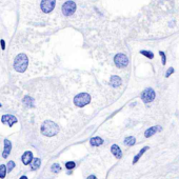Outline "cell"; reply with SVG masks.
Wrapping results in <instances>:
<instances>
[{
	"label": "cell",
	"mask_w": 179,
	"mask_h": 179,
	"mask_svg": "<svg viewBox=\"0 0 179 179\" xmlns=\"http://www.w3.org/2000/svg\"><path fill=\"white\" fill-rule=\"evenodd\" d=\"M90 143H91V145H93V146H100V145L103 144V139H102L101 137L96 136V137L91 138Z\"/></svg>",
	"instance_id": "14"
},
{
	"label": "cell",
	"mask_w": 179,
	"mask_h": 179,
	"mask_svg": "<svg viewBox=\"0 0 179 179\" xmlns=\"http://www.w3.org/2000/svg\"><path fill=\"white\" fill-rule=\"evenodd\" d=\"M12 151V143L9 139H4V149H3V154H2V157L3 158H8L10 153Z\"/></svg>",
	"instance_id": "11"
},
{
	"label": "cell",
	"mask_w": 179,
	"mask_h": 179,
	"mask_svg": "<svg viewBox=\"0 0 179 179\" xmlns=\"http://www.w3.org/2000/svg\"><path fill=\"white\" fill-rule=\"evenodd\" d=\"M76 11V3L74 1H66L63 5H62V13L65 16H71L72 14H74Z\"/></svg>",
	"instance_id": "6"
},
{
	"label": "cell",
	"mask_w": 179,
	"mask_h": 179,
	"mask_svg": "<svg viewBox=\"0 0 179 179\" xmlns=\"http://www.w3.org/2000/svg\"><path fill=\"white\" fill-rule=\"evenodd\" d=\"M147 150H149V146H144V147H142V149L139 151V153H138V154H137V155L134 157V159H133V163H134V164L138 162V160L140 159V157H141V156L144 154V153H145Z\"/></svg>",
	"instance_id": "16"
},
{
	"label": "cell",
	"mask_w": 179,
	"mask_h": 179,
	"mask_svg": "<svg viewBox=\"0 0 179 179\" xmlns=\"http://www.w3.org/2000/svg\"><path fill=\"white\" fill-rule=\"evenodd\" d=\"M29 65V58L25 54H19L14 60V69L19 73L25 72Z\"/></svg>",
	"instance_id": "2"
},
{
	"label": "cell",
	"mask_w": 179,
	"mask_h": 179,
	"mask_svg": "<svg viewBox=\"0 0 179 179\" xmlns=\"http://www.w3.org/2000/svg\"><path fill=\"white\" fill-rule=\"evenodd\" d=\"M22 102L25 107L28 108H33L34 107V99L31 96H24L22 99Z\"/></svg>",
	"instance_id": "15"
},
{
	"label": "cell",
	"mask_w": 179,
	"mask_h": 179,
	"mask_svg": "<svg viewBox=\"0 0 179 179\" xmlns=\"http://www.w3.org/2000/svg\"><path fill=\"white\" fill-rule=\"evenodd\" d=\"M21 160H22V163H23L24 165H29V164H31L32 161H33V153L30 152V151L25 152L24 154L22 155V157H21Z\"/></svg>",
	"instance_id": "10"
},
{
	"label": "cell",
	"mask_w": 179,
	"mask_h": 179,
	"mask_svg": "<svg viewBox=\"0 0 179 179\" xmlns=\"http://www.w3.org/2000/svg\"><path fill=\"white\" fill-rule=\"evenodd\" d=\"M87 179H97V177H96L95 175H90V176H89Z\"/></svg>",
	"instance_id": "27"
},
{
	"label": "cell",
	"mask_w": 179,
	"mask_h": 179,
	"mask_svg": "<svg viewBox=\"0 0 179 179\" xmlns=\"http://www.w3.org/2000/svg\"><path fill=\"white\" fill-rule=\"evenodd\" d=\"M140 54L144 55L149 59H153V58H154V54H153L152 52H150V51H140Z\"/></svg>",
	"instance_id": "21"
},
{
	"label": "cell",
	"mask_w": 179,
	"mask_h": 179,
	"mask_svg": "<svg viewBox=\"0 0 179 179\" xmlns=\"http://www.w3.org/2000/svg\"><path fill=\"white\" fill-rule=\"evenodd\" d=\"M0 108H1V103H0Z\"/></svg>",
	"instance_id": "29"
},
{
	"label": "cell",
	"mask_w": 179,
	"mask_h": 179,
	"mask_svg": "<svg viewBox=\"0 0 179 179\" xmlns=\"http://www.w3.org/2000/svg\"><path fill=\"white\" fill-rule=\"evenodd\" d=\"M91 102V96L88 93H80L74 97V103L78 108H83Z\"/></svg>",
	"instance_id": "3"
},
{
	"label": "cell",
	"mask_w": 179,
	"mask_h": 179,
	"mask_svg": "<svg viewBox=\"0 0 179 179\" xmlns=\"http://www.w3.org/2000/svg\"><path fill=\"white\" fill-rule=\"evenodd\" d=\"M114 62H115V65L119 69H123L125 66H127L129 64V59L127 57L124 55V54H117L115 57H114Z\"/></svg>",
	"instance_id": "5"
},
{
	"label": "cell",
	"mask_w": 179,
	"mask_h": 179,
	"mask_svg": "<svg viewBox=\"0 0 179 179\" xmlns=\"http://www.w3.org/2000/svg\"><path fill=\"white\" fill-rule=\"evenodd\" d=\"M156 97V93L152 88H146L142 93H141V99L144 103H150Z\"/></svg>",
	"instance_id": "4"
},
{
	"label": "cell",
	"mask_w": 179,
	"mask_h": 179,
	"mask_svg": "<svg viewBox=\"0 0 179 179\" xmlns=\"http://www.w3.org/2000/svg\"><path fill=\"white\" fill-rule=\"evenodd\" d=\"M159 54H160V56H161V59H162V64H163V65H165V63H166V58H165V55H164V53H163L162 51H161V52H160Z\"/></svg>",
	"instance_id": "24"
},
{
	"label": "cell",
	"mask_w": 179,
	"mask_h": 179,
	"mask_svg": "<svg viewBox=\"0 0 179 179\" xmlns=\"http://www.w3.org/2000/svg\"><path fill=\"white\" fill-rule=\"evenodd\" d=\"M110 83H111V85L113 88H119L121 85V83H122V80H121V78L119 77V76L114 75L110 79Z\"/></svg>",
	"instance_id": "12"
},
{
	"label": "cell",
	"mask_w": 179,
	"mask_h": 179,
	"mask_svg": "<svg viewBox=\"0 0 179 179\" xmlns=\"http://www.w3.org/2000/svg\"><path fill=\"white\" fill-rule=\"evenodd\" d=\"M173 73H174V69H173V67H170V69L166 71V73H165V77H166V78L170 77V76H171Z\"/></svg>",
	"instance_id": "25"
},
{
	"label": "cell",
	"mask_w": 179,
	"mask_h": 179,
	"mask_svg": "<svg viewBox=\"0 0 179 179\" xmlns=\"http://www.w3.org/2000/svg\"><path fill=\"white\" fill-rule=\"evenodd\" d=\"M0 43H1L2 50H4V48H5V43H4V40H1V41H0Z\"/></svg>",
	"instance_id": "26"
},
{
	"label": "cell",
	"mask_w": 179,
	"mask_h": 179,
	"mask_svg": "<svg viewBox=\"0 0 179 179\" xmlns=\"http://www.w3.org/2000/svg\"><path fill=\"white\" fill-rule=\"evenodd\" d=\"M162 130V127L160 125H155V126H152V127H149V129L144 132V136L146 138L149 137H152L153 135H155L157 132H160Z\"/></svg>",
	"instance_id": "9"
},
{
	"label": "cell",
	"mask_w": 179,
	"mask_h": 179,
	"mask_svg": "<svg viewBox=\"0 0 179 179\" xmlns=\"http://www.w3.org/2000/svg\"><path fill=\"white\" fill-rule=\"evenodd\" d=\"M59 133V126L52 120H45L41 125V134L46 137H52Z\"/></svg>",
	"instance_id": "1"
},
{
	"label": "cell",
	"mask_w": 179,
	"mask_h": 179,
	"mask_svg": "<svg viewBox=\"0 0 179 179\" xmlns=\"http://www.w3.org/2000/svg\"><path fill=\"white\" fill-rule=\"evenodd\" d=\"M7 175V166L4 164H1L0 165V178L3 179Z\"/></svg>",
	"instance_id": "20"
},
{
	"label": "cell",
	"mask_w": 179,
	"mask_h": 179,
	"mask_svg": "<svg viewBox=\"0 0 179 179\" xmlns=\"http://www.w3.org/2000/svg\"><path fill=\"white\" fill-rule=\"evenodd\" d=\"M111 152H112V154H113L117 159H120V158L122 157V152H121L120 147H119L117 144H113V145H112Z\"/></svg>",
	"instance_id": "13"
},
{
	"label": "cell",
	"mask_w": 179,
	"mask_h": 179,
	"mask_svg": "<svg viewBox=\"0 0 179 179\" xmlns=\"http://www.w3.org/2000/svg\"><path fill=\"white\" fill-rule=\"evenodd\" d=\"M1 121H2L3 124H7V125H9L10 127H12L15 123L18 122V119H17L16 116H14V115L5 114V115H3V116L1 117Z\"/></svg>",
	"instance_id": "8"
},
{
	"label": "cell",
	"mask_w": 179,
	"mask_h": 179,
	"mask_svg": "<svg viewBox=\"0 0 179 179\" xmlns=\"http://www.w3.org/2000/svg\"><path fill=\"white\" fill-rule=\"evenodd\" d=\"M56 3V0H42L40 3V8L43 11V13H50L52 12Z\"/></svg>",
	"instance_id": "7"
},
{
	"label": "cell",
	"mask_w": 179,
	"mask_h": 179,
	"mask_svg": "<svg viewBox=\"0 0 179 179\" xmlns=\"http://www.w3.org/2000/svg\"><path fill=\"white\" fill-rule=\"evenodd\" d=\"M19 179H28V177H27V176H21Z\"/></svg>",
	"instance_id": "28"
},
{
	"label": "cell",
	"mask_w": 179,
	"mask_h": 179,
	"mask_svg": "<svg viewBox=\"0 0 179 179\" xmlns=\"http://www.w3.org/2000/svg\"><path fill=\"white\" fill-rule=\"evenodd\" d=\"M5 166H7V171L11 172V171L15 168V162H14V161H9V162H8V165H5Z\"/></svg>",
	"instance_id": "23"
},
{
	"label": "cell",
	"mask_w": 179,
	"mask_h": 179,
	"mask_svg": "<svg viewBox=\"0 0 179 179\" xmlns=\"http://www.w3.org/2000/svg\"><path fill=\"white\" fill-rule=\"evenodd\" d=\"M40 164H41V160H40L39 158L33 159V161H32V163H31V170H33V171L38 170V169L40 168Z\"/></svg>",
	"instance_id": "17"
},
{
	"label": "cell",
	"mask_w": 179,
	"mask_h": 179,
	"mask_svg": "<svg viewBox=\"0 0 179 179\" xmlns=\"http://www.w3.org/2000/svg\"><path fill=\"white\" fill-rule=\"evenodd\" d=\"M135 143H136V138L133 137V136H127V137L124 138V144H126V145L132 146Z\"/></svg>",
	"instance_id": "18"
},
{
	"label": "cell",
	"mask_w": 179,
	"mask_h": 179,
	"mask_svg": "<svg viewBox=\"0 0 179 179\" xmlns=\"http://www.w3.org/2000/svg\"><path fill=\"white\" fill-rule=\"evenodd\" d=\"M51 171H52V173H55V174L59 173V172L61 171L60 164H59V163H54V164H52V166H51Z\"/></svg>",
	"instance_id": "19"
},
{
	"label": "cell",
	"mask_w": 179,
	"mask_h": 179,
	"mask_svg": "<svg viewBox=\"0 0 179 179\" xmlns=\"http://www.w3.org/2000/svg\"><path fill=\"white\" fill-rule=\"evenodd\" d=\"M75 166H76V163L74 161H69L65 163V168L67 170H73V169H75Z\"/></svg>",
	"instance_id": "22"
}]
</instances>
